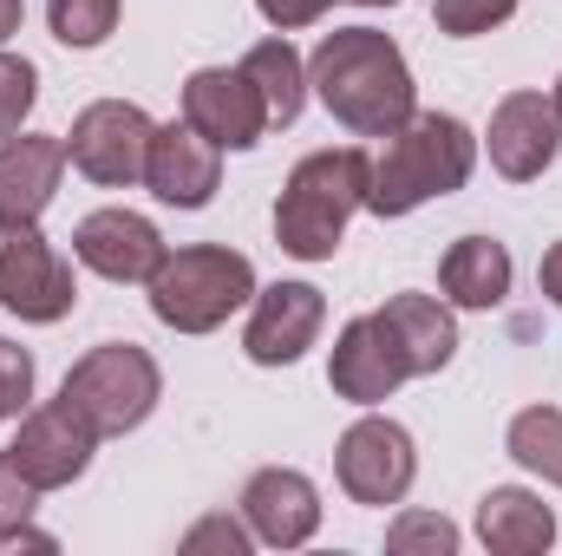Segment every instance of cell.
Returning <instances> with one entry per match:
<instances>
[{
	"label": "cell",
	"instance_id": "obj_1",
	"mask_svg": "<svg viewBox=\"0 0 562 556\" xmlns=\"http://www.w3.org/2000/svg\"><path fill=\"white\" fill-rule=\"evenodd\" d=\"M307 92L353 138H386V132H400L419 112L413 66L393 46V33H380V26H334V33H321V46L307 59Z\"/></svg>",
	"mask_w": 562,
	"mask_h": 556
},
{
	"label": "cell",
	"instance_id": "obj_2",
	"mask_svg": "<svg viewBox=\"0 0 562 556\" xmlns=\"http://www.w3.org/2000/svg\"><path fill=\"white\" fill-rule=\"evenodd\" d=\"M367 184H373V157L360 144L340 151H314L288 170L276 197V243L294 263H334L353 210H367Z\"/></svg>",
	"mask_w": 562,
	"mask_h": 556
},
{
	"label": "cell",
	"instance_id": "obj_3",
	"mask_svg": "<svg viewBox=\"0 0 562 556\" xmlns=\"http://www.w3.org/2000/svg\"><path fill=\"white\" fill-rule=\"evenodd\" d=\"M477 170V138L451 112H413L400 132H386V151L373 157L367 210L373 216H413L431 197L464 190Z\"/></svg>",
	"mask_w": 562,
	"mask_h": 556
},
{
	"label": "cell",
	"instance_id": "obj_4",
	"mask_svg": "<svg viewBox=\"0 0 562 556\" xmlns=\"http://www.w3.org/2000/svg\"><path fill=\"white\" fill-rule=\"evenodd\" d=\"M150 288V314L177 334H216L236 308L256 301V263L229 243H190L177 256L157 263V276L144 281Z\"/></svg>",
	"mask_w": 562,
	"mask_h": 556
},
{
	"label": "cell",
	"instance_id": "obj_5",
	"mask_svg": "<svg viewBox=\"0 0 562 556\" xmlns=\"http://www.w3.org/2000/svg\"><path fill=\"white\" fill-rule=\"evenodd\" d=\"M59 400L92 419L99 438H125V432H138L144 419L157 413L164 374H157V360L144 354L138 341H105V347H92V354H79L66 367Z\"/></svg>",
	"mask_w": 562,
	"mask_h": 556
},
{
	"label": "cell",
	"instance_id": "obj_6",
	"mask_svg": "<svg viewBox=\"0 0 562 556\" xmlns=\"http://www.w3.org/2000/svg\"><path fill=\"white\" fill-rule=\"evenodd\" d=\"M72 301H79L72 263L46 243V230L26 216H0V308L33 327H53L72 314Z\"/></svg>",
	"mask_w": 562,
	"mask_h": 556
},
{
	"label": "cell",
	"instance_id": "obj_7",
	"mask_svg": "<svg viewBox=\"0 0 562 556\" xmlns=\"http://www.w3.org/2000/svg\"><path fill=\"white\" fill-rule=\"evenodd\" d=\"M150 138H157V125H150L144 105H132V99H92V105L72 119V132H66V157H72V170H79L86 184H99V190H132V184H144Z\"/></svg>",
	"mask_w": 562,
	"mask_h": 556
},
{
	"label": "cell",
	"instance_id": "obj_8",
	"mask_svg": "<svg viewBox=\"0 0 562 556\" xmlns=\"http://www.w3.org/2000/svg\"><path fill=\"white\" fill-rule=\"evenodd\" d=\"M334 478H340V491L353 498V504H367V511H386V504H400L406 491H413V478H419V452H413V432L400 425V419H353L347 432H340V445H334Z\"/></svg>",
	"mask_w": 562,
	"mask_h": 556
},
{
	"label": "cell",
	"instance_id": "obj_9",
	"mask_svg": "<svg viewBox=\"0 0 562 556\" xmlns=\"http://www.w3.org/2000/svg\"><path fill=\"white\" fill-rule=\"evenodd\" d=\"M92 452H99V425L79 413V407H66V400L26 407L13 445H7V458L20 465V478L40 485V491H66L72 478H86Z\"/></svg>",
	"mask_w": 562,
	"mask_h": 556
},
{
	"label": "cell",
	"instance_id": "obj_10",
	"mask_svg": "<svg viewBox=\"0 0 562 556\" xmlns=\"http://www.w3.org/2000/svg\"><path fill=\"white\" fill-rule=\"evenodd\" d=\"M327 327V301L314 281H269L249 301V327H243V354L256 367H294Z\"/></svg>",
	"mask_w": 562,
	"mask_h": 556
},
{
	"label": "cell",
	"instance_id": "obj_11",
	"mask_svg": "<svg viewBox=\"0 0 562 556\" xmlns=\"http://www.w3.org/2000/svg\"><path fill=\"white\" fill-rule=\"evenodd\" d=\"M183 119L223 151H256L269 132V105L243 66H196L183 79Z\"/></svg>",
	"mask_w": 562,
	"mask_h": 556
},
{
	"label": "cell",
	"instance_id": "obj_12",
	"mask_svg": "<svg viewBox=\"0 0 562 556\" xmlns=\"http://www.w3.org/2000/svg\"><path fill=\"white\" fill-rule=\"evenodd\" d=\"M484 144H491L497 177H510V184H537V177L557 164V151H562L557 99H550V92H504L497 112H491Z\"/></svg>",
	"mask_w": 562,
	"mask_h": 556
},
{
	"label": "cell",
	"instance_id": "obj_13",
	"mask_svg": "<svg viewBox=\"0 0 562 556\" xmlns=\"http://www.w3.org/2000/svg\"><path fill=\"white\" fill-rule=\"evenodd\" d=\"M144 190L170 210H203L223 190V144H210L190 119L183 125H157L150 157H144Z\"/></svg>",
	"mask_w": 562,
	"mask_h": 556
},
{
	"label": "cell",
	"instance_id": "obj_14",
	"mask_svg": "<svg viewBox=\"0 0 562 556\" xmlns=\"http://www.w3.org/2000/svg\"><path fill=\"white\" fill-rule=\"evenodd\" d=\"M243 524L269 551H301L321 531V491H314V478L294 471V465H262L243 485Z\"/></svg>",
	"mask_w": 562,
	"mask_h": 556
},
{
	"label": "cell",
	"instance_id": "obj_15",
	"mask_svg": "<svg viewBox=\"0 0 562 556\" xmlns=\"http://www.w3.org/2000/svg\"><path fill=\"white\" fill-rule=\"evenodd\" d=\"M72 256L105 281H150L170 249H164L157 223L138 216V210H92L72 230Z\"/></svg>",
	"mask_w": 562,
	"mask_h": 556
},
{
	"label": "cell",
	"instance_id": "obj_16",
	"mask_svg": "<svg viewBox=\"0 0 562 556\" xmlns=\"http://www.w3.org/2000/svg\"><path fill=\"white\" fill-rule=\"evenodd\" d=\"M406 380H413V374H406L400 347L380 334V321H373V314H353V321L340 327V341H334L327 387H334L340 400H353V407H380V400H393Z\"/></svg>",
	"mask_w": 562,
	"mask_h": 556
},
{
	"label": "cell",
	"instance_id": "obj_17",
	"mask_svg": "<svg viewBox=\"0 0 562 556\" xmlns=\"http://www.w3.org/2000/svg\"><path fill=\"white\" fill-rule=\"evenodd\" d=\"M66 138L53 132H13L0 144V216H26L40 223L46 203L59 197V177H66Z\"/></svg>",
	"mask_w": 562,
	"mask_h": 556
},
{
	"label": "cell",
	"instance_id": "obj_18",
	"mask_svg": "<svg viewBox=\"0 0 562 556\" xmlns=\"http://www.w3.org/2000/svg\"><path fill=\"white\" fill-rule=\"evenodd\" d=\"M373 321H380V334L400 347V360H406L413 380L451 367V354H458V321H451V308H445L438 294H393Z\"/></svg>",
	"mask_w": 562,
	"mask_h": 556
},
{
	"label": "cell",
	"instance_id": "obj_19",
	"mask_svg": "<svg viewBox=\"0 0 562 556\" xmlns=\"http://www.w3.org/2000/svg\"><path fill=\"white\" fill-rule=\"evenodd\" d=\"M477 544L497 556H543L557 544V511L524 485H491L477 498Z\"/></svg>",
	"mask_w": 562,
	"mask_h": 556
},
{
	"label": "cell",
	"instance_id": "obj_20",
	"mask_svg": "<svg viewBox=\"0 0 562 556\" xmlns=\"http://www.w3.org/2000/svg\"><path fill=\"white\" fill-rule=\"evenodd\" d=\"M510 249L497 236H458L445 256H438V288L451 308H497L510 294Z\"/></svg>",
	"mask_w": 562,
	"mask_h": 556
},
{
	"label": "cell",
	"instance_id": "obj_21",
	"mask_svg": "<svg viewBox=\"0 0 562 556\" xmlns=\"http://www.w3.org/2000/svg\"><path fill=\"white\" fill-rule=\"evenodd\" d=\"M243 73L256 79V92H262V105H269V125H294V119H301V105H307V59L288 46V33L256 40V46L243 53Z\"/></svg>",
	"mask_w": 562,
	"mask_h": 556
},
{
	"label": "cell",
	"instance_id": "obj_22",
	"mask_svg": "<svg viewBox=\"0 0 562 556\" xmlns=\"http://www.w3.org/2000/svg\"><path fill=\"white\" fill-rule=\"evenodd\" d=\"M504 452H510L524 471L550 478L562 491V413L557 407H524V413L510 419V432H504Z\"/></svg>",
	"mask_w": 562,
	"mask_h": 556
},
{
	"label": "cell",
	"instance_id": "obj_23",
	"mask_svg": "<svg viewBox=\"0 0 562 556\" xmlns=\"http://www.w3.org/2000/svg\"><path fill=\"white\" fill-rule=\"evenodd\" d=\"M119 13H125V0H46V26H53V40L72 46V53L105 46V40L119 33Z\"/></svg>",
	"mask_w": 562,
	"mask_h": 556
},
{
	"label": "cell",
	"instance_id": "obj_24",
	"mask_svg": "<svg viewBox=\"0 0 562 556\" xmlns=\"http://www.w3.org/2000/svg\"><path fill=\"white\" fill-rule=\"evenodd\" d=\"M33 105H40V73H33V59L0 53V144L26 125V112H33Z\"/></svg>",
	"mask_w": 562,
	"mask_h": 556
},
{
	"label": "cell",
	"instance_id": "obj_25",
	"mask_svg": "<svg viewBox=\"0 0 562 556\" xmlns=\"http://www.w3.org/2000/svg\"><path fill=\"white\" fill-rule=\"evenodd\" d=\"M517 13V0H431V26L451 40H477L491 26H504Z\"/></svg>",
	"mask_w": 562,
	"mask_h": 556
},
{
	"label": "cell",
	"instance_id": "obj_26",
	"mask_svg": "<svg viewBox=\"0 0 562 556\" xmlns=\"http://www.w3.org/2000/svg\"><path fill=\"white\" fill-rule=\"evenodd\" d=\"M386 551L393 556H451L458 551V524L451 518H431V511H406L393 531H386Z\"/></svg>",
	"mask_w": 562,
	"mask_h": 556
},
{
	"label": "cell",
	"instance_id": "obj_27",
	"mask_svg": "<svg viewBox=\"0 0 562 556\" xmlns=\"http://www.w3.org/2000/svg\"><path fill=\"white\" fill-rule=\"evenodd\" d=\"M33 407V354L0 334V425Z\"/></svg>",
	"mask_w": 562,
	"mask_h": 556
},
{
	"label": "cell",
	"instance_id": "obj_28",
	"mask_svg": "<svg viewBox=\"0 0 562 556\" xmlns=\"http://www.w3.org/2000/svg\"><path fill=\"white\" fill-rule=\"evenodd\" d=\"M40 498H46V491H40V485H26V478H20V465L0 452V531L26 524V518L40 511Z\"/></svg>",
	"mask_w": 562,
	"mask_h": 556
},
{
	"label": "cell",
	"instance_id": "obj_29",
	"mask_svg": "<svg viewBox=\"0 0 562 556\" xmlns=\"http://www.w3.org/2000/svg\"><path fill=\"white\" fill-rule=\"evenodd\" d=\"M229 551V556H249V544H256V531L249 524H229V518H203L190 537H183V551Z\"/></svg>",
	"mask_w": 562,
	"mask_h": 556
},
{
	"label": "cell",
	"instance_id": "obj_30",
	"mask_svg": "<svg viewBox=\"0 0 562 556\" xmlns=\"http://www.w3.org/2000/svg\"><path fill=\"white\" fill-rule=\"evenodd\" d=\"M334 0H256V13L276 26V33H294V26H314Z\"/></svg>",
	"mask_w": 562,
	"mask_h": 556
},
{
	"label": "cell",
	"instance_id": "obj_31",
	"mask_svg": "<svg viewBox=\"0 0 562 556\" xmlns=\"http://www.w3.org/2000/svg\"><path fill=\"white\" fill-rule=\"evenodd\" d=\"M13 551H59L46 531H33V518L26 524H13V531H0V556H13Z\"/></svg>",
	"mask_w": 562,
	"mask_h": 556
},
{
	"label": "cell",
	"instance_id": "obj_32",
	"mask_svg": "<svg viewBox=\"0 0 562 556\" xmlns=\"http://www.w3.org/2000/svg\"><path fill=\"white\" fill-rule=\"evenodd\" d=\"M537 288H543V301H557L562 308V243L543 249V263H537Z\"/></svg>",
	"mask_w": 562,
	"mask_h": 556
},
{
	"label": "cell",
	"instance_id": "obj_33",
	"mask_svg": "<svg viewBox=\"0 0 562 556\" xmlns=\"http://www.w3.org/2000/svg\"><path fill=\"white\" fill-rule=\"evenodd\" d=\"M20 20H26V0H0V46L20 33Z\"/></svg>",
	"mask_w": 562,
	"mask_h": 556
},
{
	"label": "cell",
	"instance_id": "obj_34",
	"mask_svg": "<svg viewBox=\"0 0 562 556\" xmlns=\"http://www.w3.org/2000/svg\"><path fill=\"white\" fill-rule=\"evenodd\" d=\"M353 7H400V0H353Z\"/></svg>",
	"mask_w": 562,
	"mask_h": 556
},
{
	"label": "cell",
	"instance_id": "obj_35",
	"mask_svg": "<svg viewBox=\"0 0 562 556\" xmlns=\"http://www.w3.org/2000/svg\"><path fill=\"white\" fill-rule=\"evenodd\" d=\"M550 99H557V119H562V79H557V92H550Z\"/></svg>",
	"mask_w": 562,
	"mask_h": 556
}]
</instances>
